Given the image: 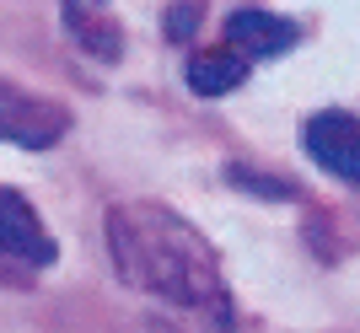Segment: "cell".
<instances>
[{
    "label": "cell",
    "instance_id": "1",
    "mask_svg": "<svg viewBox=\"0 0 360 333\" xmlns=\"http://www.w3.org/2000/svg\"><path fill=\"white\" fill-rule=\"evenodd\" d=\"M108 253L129 290H146L156 301L199 312V318H226V280L221 258L205 242L194 221L167 210L156 199H129L108 210Z\"/></svg>",
    "mask_w": 360,
    "mask_h": 333
},
{
    "label": "cell",
    "instance_id": "2",
    "mask_svg": "<svg viewBox=\"0 0 360 333\" xmlns=\"http://www.w3.org/2000/svg\"><path fill=\"white\" fill-rule=\"evenodd\" d=\"M65 135H70V107L65 103L38 97V91L16 86V81H0V140L6 145H16V151H54Z\"/></svg>",
    "mask_w": 360,
    "mask_h": 333
},
{
    "label": "cell",
    "instance_id": "3",
    "mask_svg": "<svg viewBox=\"0 0 360 333\" xmlns=\"http://www.w3.org/2000/svg\"><path fill=\"white\" fill-rule=\"evenodd\" d=\"M301 140H307V156L323 172H333L339 183H360V124L349 113H339V107L312 113L307 129H301Z\"/></svg>",
    "mask_w": 360,
    "mask_h": 333
},
{
    "label": "cell",
    "instance_id": "4",
    "mask_svg": "<svg viewBox=\"0 0 360 333\" xmlns=\"http://www.w3.org/2000/svg\"><path fill=\"white\" fill-rule=\"evenodd\" d=\"M0 253L27 263V269L54 263V237L38 221V210L27 204V194H16V188H0Z\"/></svg>",
    "mask_w": 360,
    "mask_h": 333
},
{
    "label": "cell",
    "instance_id": "5",
    "mask_svg": "<svg viewBox=\"0 0 360 333\" xmlns=\"http://www.w3.org/2000/svg\"><path fill=\"white\" fill-rule=\"evenodd\" d=\"M296 38H301L296 22H285L274 11H258V6L226 16V48L242 54V60H274V54L296 48Z\"/></svg>",
    "mask_w": 360,
    "mask_h": 333
},
{
    "label": "cell",
    "instance_id": "6",
    "mask_svg": "<svg viewBox=\"0 0 360 333\" xmlns=\"http://www.w3.org/2000/svg\"><path fill=\"white\" fill-rule=\"evenodd\" d=\"M65 27L91 60H119V22L108 16V0H65Z\"/></svg>",
    "mask_w": 360,
    "mask_h": 333
},
{
    "label": "cell",
    "instance_id": "7",
    "mask_svg": "<svg viewBox=\"0 0 360 333\" xmlns=\"http://www.w3.org/2000/svg\"><path fill=\"white\" fill-rule=\"evenodd\" d=\"M188 86L199 91V97H226V91H237L242 76H248V60L242 54H231V48H205V54H194L188 60Z\"/></svg>",
    "mask_w": 360,
    "mask_h": 333
},
{
    "label": "cell",
    "instance_id": "8",
    "mask_svg": "<svg viewBox=\"0 0 360 333\" xmlns=\"http://www.w3.org/2000/svg\"><path fill=\"white\" fill-rule=\"evenodd\" d=\"M194 22H199L194 6H172V11H167V38H188V32H194Z\"/></svg>",
    "mask_w": 360,
    "mask_h": 333
}]
</instances>
